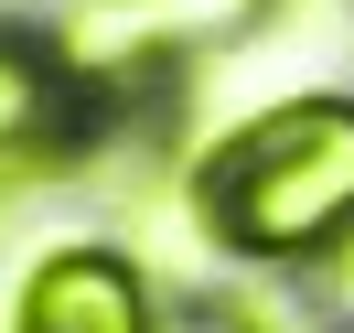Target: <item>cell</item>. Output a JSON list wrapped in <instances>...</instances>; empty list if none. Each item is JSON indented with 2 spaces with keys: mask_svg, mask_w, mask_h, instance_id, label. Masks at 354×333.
<instances>
[{
  "mask_svg": "<svg viewBox=\"0 0 354 333\" xmlns=\"http://www.w3.org/2000/svg\"><path fill=\"white\" fill-rule=\"evenodd\" d=\"M204 226L247 258H301V247L354 237V108L301 97L236 129L204 161Z\"/></svg>",
  "mask_w": 354,
  "mask_h": 333,
  "instance_id": "obj_1",
  "label": "cell"
},
{
  "mask_svg": "<svg viewBox=\"0 0 354 333\" xmlns=\"http://www.w3.org/2000/svg\"><path fill=\"white\" fill-rule=\"evenodd\" d=\"M258 22V0H86L65 22L75 65H151V54H194V44H236Z\"/></svg>",
  "mask_w": 354,
  "mask_h": 333,
  "instance_id": "obj_2",
  "label": "cell"
},
{
  "mask_svg": "<svg viewBox=\"0 0 354 333\" xmlns=\"http://www.w3.org/2000/svg\"><path fill=\"white\" fill-rule=\"evenodd\" d=\"M22 333H151V301L108 247H65L22 280Z\"/></svg>",
  "mask_w": 354,
  "mask_h": 333,
  "instance_id": "obj_3",
  "label": "cell"
},
{
  "mask_svg": "<svg viewBox=\"0 0 354 333\" xmlns=\"http://www.w3.org/2000/svg\"><path fill=\"white\" fill-rule=\"evenodd\" d=\"M54 140H65V65H44L32 44L0 33V183L44 172Z\"/></svg>",
  "mask_w": 354,
  "mask_h": 333,
  "instance_id": "obj_4",
  "label": "cell"
}]
</instances>
